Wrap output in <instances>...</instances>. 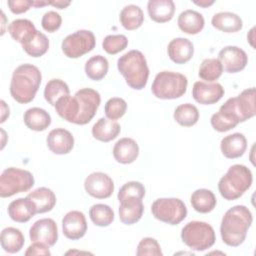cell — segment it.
<instances>
[{"label":"cell","instance_id":"18","mask_svg":"<svg viewBox=\"0 0 256 256\" xmlns=\"http://www.w3.org/2000/svg\"><path fill=\"white\" fill-rule=\"evenodd\" d=\"M169 58L176 64H184L188 62L194 53L193 43L187 38H174L167 47Z\"/></svg>","mask_w":256,"mask_h":256},{"label":"cell","instance_id":"29","mask_svg":"<svg viewBox=\"0 0 256 256\" xmlns=\"http://www.w3.org/2000/svg\"><path fill=\"white\" fill-rule=\"evenodd\" d=\"M234 98H235V104L240 114L242 122L255 116L256 109H255V88L254 87L243 90L237 97H234Z\"/></svg>","mask_w":256,"mask_h":256},{"label":"cell","instance_id":"40","mask_svg":"<svg viewBox=\"0 0 256 256\" xmlns=\"http://www.w3.org/2000/svg\"><path fill=\"white\" fill-rule=\"evenodd\" d=\"M127 110V103L124 99L119 97L110 98L104 107L105 115L110 120H117L121 118Z\"/></svg>","mask_w":256,"mask_h":256},{"label":"cell","instance_id":"12","mask_svg":"<svg viewBox=\"0 0 256 256\" xmlns=\"http://www.w3.org/2000/svg\"><path fill=\"white\" fill-rule=\"evenodd\" d=\"M29 236L32 242H41L53 246L58 240V227L51 218H42L30 227Z\"/></svg>","mask_w":256,"mask_h":256},{"label":"cell","instance_id":"11","mask_svg":"<svg viewBox=\"0 0 256 256\" xmlns=\"http://www.w3.org/2000/svg\"><path fill=\"white\" fill-rule=\"evenodd\" d=\"M84 188L90 196L97 199H105L112 195L114 191V182L106 173L93 172L86 177Z\"/></svg>","mask_w":256,"mask_h":256},{"label":"cell","instance_id":"25","mask_svg":"<svg viewBox=\"0 0 256 256\" xmlns=\"http://www.w3.org/2000/svg\"><path fill=\"white\" fill-rule=\"evenodd\" d=\"M26 197L33 202L37 213L51 211L56 204V196L54 192L47 187H39L30 192Z\"/></svg>","mask_w":256,"mask_h":256},{"label":"cell","instance_id":"20","mask_svg":"<svg viewBox=\"0 0 256 256\" xmlns=\"http://www.w3.org/2000/svg\"><path fill=\"white\" fill-rule=\"evenodd\" d=\"M222 154L229 159L241 157L247 148L246 137L242 133H233L225 136L220 143Z\"/></svg>","mask_w":256,"mask_h":256},{"label":"cell","instance_id":"13","mask_svg":"<svg viewBox=\"0 0 256 256\" xmlns=\"http://www.w3.org/2000/svg\"><path fill=\"white\" fill-rule=\"evenodd\" d=\"M218 59L222 64L223 70L227 73H237L242 71L247 63L246 52L237 46H226L218 53Z\"/></svg>","mask_w":256,"mask_h":256},{"label":"cell","instance_id":"22","mask_svg":"<svg viewBox=\"0 0 256 256\" xmlns=\"http://www.w3.org/2000/svg\"><path fill=\"white\" fill-rule=\"evenodd\" d=\"M150 18L157 23L170 21L175 13V4L172 0H150L147 4Z\"/></svg>","mask_w":256,"mask_h":256},{"label":"cell","instance_id":"36","mask_svg":"<svg viewBox=\"0 0 256 256\" xmlns=\"http://www.w3.org/2000/svg\"><path fill=\"white\" fill-rule=\"evenodd\" d=\"M69 94L70 90L68 85L61 79L49 80L44 89V98L52 106H55L60 98Z\"/></svg>","mask_w":256,"mask_h":256},{"label":"cell","instance_id":"43","mask_svg":"<svg viewBox=\"0 0 256 256\" xmlns=\"http://www.w3.org/2000/svg\"><path fill=\"white\" fill-rule=\"evenodd\" d=\"M137 256H162L161 247L156 239L152 237L143 238L138 246L136 251Z\"/></svg>","mask_w":256,"mask_h":256},{"label":"cell","instance_id":"39","mask_svg":"<svg viewBox=\"0 0 256 256\" xmlns=\"http://www.w3.org/2000/svg\"><path fill=\"white\" fill-rule=\"evenodd\" d=\"M223 73V67L219 59L206 58L204 59L199 67L198 75L201 79L212 82L217 80Z\"/></svg>","mask_w":256,"mask_h":256},{"label":"cell","instance_id":"32","mask_svg":"<svg viewBox=\"0 0 256 256\" xmlns=\"http://www.w3.org/2000/svg\"><path fill=\"white\" fill-rule=\"evenodd\" d=\"M119 18L122 26L126 30H135L143 24L144 13L139 6L130 4L121 10Z\"/></svg>","mask_w":256,"mask_h":256},{"label":"cell","instance_id":"30","mask_svg":"<svg viewBox=\"0 0 256 256\" xmlns=\"http://www.w3.org/2000/svg\"><path fill=\"white\" fill-rule=\"evenodd\" d=\"M0 242L4 251L13 254L19 252L23 248L25 238L19 229L6 227L1 232Z\"/></svg>","mask_w":256,"mask_h":256},{"label":"cell","instance_id":"31","mask_svg":"<svg viewBox=\"0 0 256 256\" xmlns=\"http://www.w3.org/2000/svg\"><path fill=\"white\" fill-rule=\"evenodd\" d=\"M190 202L194 210L199 213L211 212L217 203L214 193L205 188L195 190L191 195Z\"/></svg>","mask_w":256,"mask_h":256},{"label":"cell","instance_id":"49","mask_svg":"<svg viewBox=\"0 0 256 256\" xmlns=\"http://www.w3.org/2000/svg\"><path fill=\"white\" fill-rule=\"evenodd\" d=\"M194 4L200 6V7H203V8H206V7H209L211 6L212 4H214V0H200V1H193Z\"/></svg>","mask_w":256,"mask_h":256},{"label":"cell","instance_id":"42","mask_svg":"<svg viewBox=\"0 0 256 256\" xmlns=\"http://www.w3.org/2000/svg\"><path fill=\"white\" fill-rule=\"evenodd\" d=\"M145 195V187L142 183L138 181H129L125 183L118 192V200L121 202L125 198L128 197H137L139 199H142Z\"/></svg>","mask_w":256,"mask_h":256},{"label":"cell","instance_id":"2","mask_svg":"<svg viewBox=\"0 0 256 256\" xmlns=\"http://www.w3.org/2000/svg\"><path fill=\"white\" fill-rule=\"evenodd\" d=\"M42 75L38 67L32 64L18 66L12 74L10 94L14 100L21 104L31 102L41 84Z\"/></svg>","mask_w":256,"mask_h":256},{"label":"cell","instance_id":"3","mask_svg":"<svg viewBox=\"0 0 256 256\" xmlns=\"http://www.w3.org/2000/svg\"><path fill=\"white\" fill-rule=\"evenodd\" d=\"M117 68L129 87L143 89L148 81L149 68L144 54L139 50H130L117 61Z\"/></svg>","mask_w":256,"mask_h":256},{"label":"cell","instance_id":"21","mask_svg":"<svg viewBox=\"0 0 256 256\" xmlns=\"http://www.w3.org/2000/svg\"><path fill=\"white\" fill-rule=\"evenodd\" d=\"M35 214H37L35 205L28 197L13 200L8 206V215L18 223L28 222Z\"/></svg>","mask_w":256,"mask_h":256},{"label":"cell","instance_id":"37","mask_svg":"<svg viewBox=\"0 0 256 256\" xmlns=\"http://www.w3.org/2000/svg\"><path fill=\"white\" fill-rule=\"evenodd\" d=\"M22 48L29 56L40 57L48 51L49 40L44 33L37 31L29 41L22 45Z\"/></svg>","mask_w":256,"mask_h":256},{"label":"cell","instance_id":"10","mask_svg":"<svg viewBox=\"0 0 256 256\" xmlns=\"http://www.w3.org/2000/svg\"><path fill=\"white\" fill-rule=\"evenodd\" d=\"M74 95L79 103V113L75 124L85 125L89 123L96 114L101 102L100 94L92 88H82Z\"/></svg>","mask_w":256,"mask_h":256},{"label":"cell","instance_id":"46","mask_svg":"<svg viewBox=\"0 0 256 256\" xmlns=\"http://www.w3.org/2000/svg\"><path fill=\"white\" fill-rule=\"evenodd\" d=\"M51 253L49 251V246L41 243V242H33L32 245L28 247V249L25 251V255H43V256H49Z\"/></svg>","mask_w":256,"mask_h":256},{"label":"cell","instance_id":"34","mask_svg":"<svg viewBox=\"0 0 256 256\" xmlns=\"http://www.w3.org/2000/svg\"><path fill=\"white\" fill-rule=\"evenodd\" d=\"M173 117L179 125L191 127L198 122L199 111L195 105L191 103H184L176 107Z\"/></svg>","mask_w":256,"mask_h":256},{"label":"cell","instance_id":"48","mask_svg":"<svg viewBox=\"0 0 256 256\" xmlns=\"http://www.w3.org/2000/svg\"><path fill=\"white\" fill-rule=\"evenodd\" d=\"M71 4L70 1H63V0H57V1H50V5L58 8V9H64L67 6Z\"/></svg>","mask_w":256,"mask_h":256},{"label":"cell","instance_id":"5","mask_svg":"<svg viewBox=\"0 0 256 256\" xmlns=\"http://www.w3.org/2000/svg\"><path fill=\"white\" fill-rule=\"evenodd\" d=\"M188 80L185 75L172 72H159L152 83V93L159 99H176L186 93Z\"/></svg>","mask_w":256,"mask_h":256},{"label":"cell","instance_id":"26","mask_svg":"<svg viewBox=\"0 0 256 256\" xmlns=\"http://www.w3.org/2000/svg\"><path fill=\"white\" fill-rule=\"evenodd\" d=\"M121 127L115 120L100 118L92 127V135L96 140L109 142L114 140L120 133Z\"/></svg>","mask_w":256,"mask_h":256},{"label":"cell","instance_id":"24","mask_svg":"<svg viewBox=\"0 0 256 256\" xmlns=\"http://www.w3.org/2000/svg\"><path fill=\"white\" fill-rule=\"evenodd\" d=\"M211 24L217 30L225 33H235L241 30L243 27V22L240 16L227 11L214 14Z\"/></svg>","mask_w":256,"mask_h":256},{"label":"cell","instance_id":"4","mask_svg":"<svg viewBox=\"0 0 256 256\" xmlns=\"http://www.w3.org/2000/svg\"><path fill=\"white\" fill-rule=\"evenodd\" d=\"M252 181L250 169L245 165L235 164L230 166L226 174L221 177L218 189L224 199L231 201L240 198L250 188Z\"/></svg>","mask_w":256,"mask_h":256},{"label":"cell","instance_id":"50","mask_svg":"<svg viewBox=\"0 0 256 256\" xmlns=\"http://www.w3.org/2000/svg\"><path fill=\"white\" fill-rule=\"evenodd\" d=\"M46 5H50V1H33V6L36 7V8H39V7H43V6H46Z\"/></svg>","mask_w":256,"mask_h":256},{"label":"cell","instance_id":"33","mask_svg":"<svg viewBox=\"0 0 256 256\" xmlns=\"http://www.w3.org/2000/svg\"><path fill=\"white\" fill-rule=\"evenodd\" d=\"M210 123L214 130L218 132H226L235 128L240 122L230 110L221 106L219 111L211 116Z\"/></svg>","mask_w":256,"mask_h":256},{"label":"cell","instance_id":"8","mask_svg":"<svg viewBox=\"0 0 256 256\" xmlns=\"http://www.w3.org/2000/svg\"><path fill=\"white\" fill-rule=\"evenodd\" d=\"M153 216L170 225H177L182 222L187 215V208L179 198H159L151 206Z\"/></svg>","mask_w":256,"mask_h":256},{"label":"cell","instance_id":"14","mask_svg":"<svg viewBox=\"0 0 256 256\" xmlns=\"http://www.w3.org/2000/svg\"><path fill=\"white\" fill-rule=\"evenodd\" d=\"M224 88L220 83H206L197 81L192 88L194 100L203 105H211L218 102L224 96Z\"/></svg>","mask_w":256,"mask_h":256},{"label":"cell","instance_id":"19","mask_svg":"<svg viewBox=\"0 0 256 256\" xmlns=\"http://www.w3.org/2000/svg\"><path fill=\"white\" fill-rule=\"evenodd\" d=\"M139 155V146L137 142L128 137L118 140L113 147V156L115 160L122 164L134 162Z\"/></svg>","mask_w":256,"mask_h":256},{"label":"cell","instance_id":"16","mask_svg":"<svg viewBox=\"0 0 256 256\" xmlns=\"http://www.w3.org/2000/svg\"><path fill=\"white\" fill-rule=\"evenodd\" d=\"M48 148L58 155L69 153L74 147V137L64 128H56L49 132L46 138Z\"/></svg>","mask_w":256,"mask_h":256},{"label":"cell","instance_id":"17","mask_svg":"<svg viewBox=\"0 0 256 256\" xmlns=\"http://www.w3.org/2000/svg\"><path fill=\"white\" fill-rule=\"evenodd\" d=\"M144 212L142 199L137 197H128L120 202L119 218L123 224L132 225L138 222Z\"/></svg>","mask_w":256,"mask_h":256},{"label":"cell","instance_id":"15","mask_svg":"<svg viewBox=\"0 0 256 256\" xmlns=\"http://www.w3.org/2000/svg\"><path fill=\"white\" fill-rule=\"evenodd\" d=\"M62 231L66 238L77 240L87 232V222L83 212L72 210L62 219Z\"/></svg>","mask_w":256,"mask_h":256},{"label":"cell","instance_id":"23","mask_svg":"<svg viewBox=\"0 0 256 256\" xmlns=\"http://www.w3.org/2000/svg\"><path fill=\"white\" fill-rule=\"evenodd\" d=\"M177 23L181 31H183L186 34L195 35L202 31L205 21L201 13L195 10L187 9L180 13V15L178 16Z\"/></svg>","mask_w":256,"mask_h":256},{"label":"cell","instance_id":"6","mask_svg":"<svg viewBox=\"0 0 256 256\" xmlns=\"http://www.w3.org/2000/svg\"><path fill=\"white\" fill-rule=\"evenodd\" d=\"M181 239L189 248L204 251L214 245L216 236L210 224L203 221H190L182 228Z\"/></svg>","mask_w":256,"mask_h":256},{"label":"cell","instance_id":"7","mask_svg":"<svg viewBox=\"0 0 256 256\" xmlns=\"http://www.w3.org/2000/svg\"><path fill=\"white\" fill-rule=\"evenodd\" d=\"M34 182V177L28 170L15 167L7 168L0 176V196L6 198L26 192L33 187Z\"/></svg>","mask_w":256,"mask_h":256},{"label":"cell","instance_id":"44","mask_svg":"<svg viewBox=\"0 0 256 256\" xmlns=\"http://www.w3.org/2000/svg\"><path fill=\"white\" fill-rule=\"evenodd\" d=\"M62 24V18L59 13L56 11H48L46 12L42 19H41V25L42 28L47 32H55L60 28Z\"/></svg>","mask_w":256,"mask_h":256},{"label":"cell","instance_id":"45","mask_svg":"<svg viewBox=\"0 0 256 256\" xmlns=\"http://www.w3.org/2000/svg\"><path fill=\"white\" fill-rule=\"evenodd\" d=\"M9 9L14 14H21L28 11L31 6H33V1L31 0H9L7 1Z\"/></svg>","mask_w":256,"mask_h":256},{"label":"cell","instance_id":"47","mask_svg":"<svg viewBox=\"0 0 256 256\" xmlns=\"http://www.w3.org/2000/svg\"><path fill=\"white\" fill-rule=\"evenodd\" d=\"M1 111H2V113H1L0 122L3 123L6 120V118L9 117V107L6 105V103L3 100H1Z\"/></svg>","mask_w":256,"mask_h":256},{"label":"cell","instance_id":"28","mask_svg":"<svg viewBox=\"0 0 256 256\" xmlns=\"http://www.w3.org/2000/svg\"><path fill=\"white\" fill-rule=\"evenodd\" d=\"M8 32L15 41L23 45L36 34L37 30L32 21L28 19H16L9 24Z\"/></svg>","mask_w":256,"mask_h":256},{"label":"cell","instance_id":"38","mask_svg":"<svg viewBox=\"0 0 256 256\" xmlns=\"http://www.w3.org/2000/svg\"><path fill=\"white\" fill-rule=\"evenodd\" d=\"M91 221L99 227L109 226L114 220V211L106 204H94L89 209Z\"/></svg>","mask_w":256,"mask_h":256},{"label":"cell","instance_id":"35","mask_svg":"<svg viewBox=\"0 0 256 256\" xmlns=\"http://www.w3.org/2000/svg\"><path fill=\"white\" fill-rule=\"evenodd\" d=\"M109 68L108 60L102 55L92 56L85 64V73L91 80L99 81L103 79Z\"/></svg>","mask_w":256,"mask_h":256},{"label":"cell","instance_id":"1","mask_svg":"<svg viewBox=\"0 0 256 256\" xmlns=\"http://www.w3.org/2000/svg\"><path fill=\"white\" fill-rule=\"evenodd\" d=\"M253 218L250 210L244 205L228 209L221 221L220 234L222 241L231 247L240 246L247 235Z\"/></svg>","mask_w":256,"mask_h":256},{"label":"cell","instance_id":"41","mask_svg":"<svg viewBox=\"0 0 256 256\" xmlns=\"http://www.w3.org/2000/svg\"><path fill=\"white\" fill-rule=\"evenodd\" d=\"M128 45V39L125 35H108L104 38L102 42V47L104 51L108 54H117L120 51H123Z\"/></svg>","mask_w":256,"mask_h":256},{"label":"cell","instance_id":"51","mask_svg":"<svg viewBox=\"0 0 256 256\" xmlns=\"http://www.w3.org/2000/svg\"><path fill=\"white\" fill-rule=\"evenodd\" d=\"M253 34H254V27L250 30V32H249V35L247 36V38H248V40H249V42H250V45L252 46V47H254V45H253V43H252V41H253V39H254V37H253Z\"/></svg>","mask_w":256,"mask_h":256},{"label":"cell","instance_id":"9","mask_svg":"<svg viewBox=\"0 0 256 256\" xmlns=\"http://www.w3.org/2000/svg\"><path fill=\"white\" fill-rule=\"evenodd\" d=\"M95 44L96 39L93 32L89 30H78L64 38L61 48L68 58H79L92 51Z\"/></svg>","mask_w":256,"mask_h":256},{"label":"cell","instance_id":"27","mask_svg":"<svg viewBox=\"0 0 256 256\" xmlns=\"http://www.w3.org/2000/svg\"><path fill=\"white\" fill-rule=\"evenodd\" d=\"M23 120L25 125L34 131H44L51 124L50 114L39 107H32L26 110Z\"/></svg>","mask_w":256,"mask_h":256}]
</instances>
